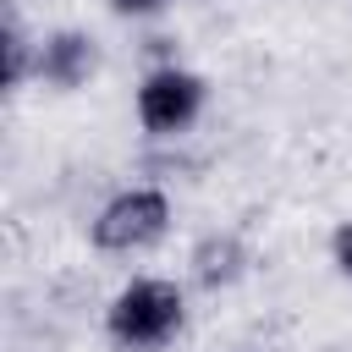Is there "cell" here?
Returning <instances> with one entry per match:
<instances>
[{"label":"cell","instance_id":"cell-8","mask_svg":"<svg viewBox=\"0 0 352 352\" xmlns=\"http://www.w3.org/2000/svg\"><path fill=\"white\" fill-rule=\"evenodd\" d=\"M336 264H341V275H352V220L336 231Z\"/></svg>","mask_w":352,"mask_h":352},{"label":"cell","instance_id":"cell-6","mask_svg":"<svg viewBox=\"0 0 352 352\" xmlns=\"http://www.w3.org/2000/svg\"><path fill=\"white\" fill-rule=\"evenodd\" d=\"M6 88H16L22 77H28V60H38V55H28V33H22V22H16V11L6 6Z\"/></svg>","mask_w":352,"mask_h":352},{"label":"cell","instance_id":"cell-3","mask_svg":"<svg viewBox=\"0 0 352 352\" xmlns=\"http://www.w3.org/2000/svg\"><path fill=\"white\" fill-rule=\"evenodd\" d=\"M198 110H204V77H192L182 66H160L138 88V121L160 138H176L182 126H192Z\"/></svg>","mask_w":352,"mask_h":352},{"label":"cell","instance_id":"cell-7","mask_svg":"<svg viewBox=\"0 0 352 352\" xmlns=\"http://www.w3.org/2000/svg\"><path fill=\"white\" fill-rule=\"evenodd\" d=\"M160 6H165V0H110L116 16H154Z\"/></svg>","mask_w":352,"mask_h":352},{"label":"cell","instance_id":"cell-1","mask_svg":"<svg viewBox=\"0 0 352 352\" xmlns=\"http://www.w3.org/2000/svg\"><path fill=\"white\" fill-rule=\"evenodd\" d=\"M182 319H187V297L176 280H160V275L121 286L116 302L104 308V330L116 352H160L165 341H176Z\"/></svg>","mask_w":352,"mask_h":352},{"label":"cell","instance_id":"cell-5","mask_svg":"<svg viewBox=\"0 0 352 352\" xmlns=\"http://www.w3.org/2000/svg\"><path fill=\"white\" fill-rule=\"evenodd\" d=\"M242 270H248V248H242V236H231V231H209V236L192 248V280H198L204 292H220V286L242 280Z\"/></svg>","mask_w":352,"mask_h":352},{"label":"cell","instance_id":"cell-4","mask_svg":"<svg viewBox=\"0 0 352 352\" xmlns=\"http://www.w3.org/2000/svg\"><path fill=\"white\" fill-rule=\"evenodd\" d=\"M33 55H38L33 72H38L50 88H82V82L94 77V66H99V44H94L88 33H77V28L50 33Z\"/></svg>","mask_w":352,"mask_h":352},{"label":"cell","instance_id":"cell-2","mask_svg":"<svg viewBox=\"0 0 352 352\" xmlns=\"http://www.w3.org/2000/svg\"><path fill=\"white\" fill-rule=\"evenodd\" d=\"M165 226H170L165 192H154V187H126V192H116V198L94 214V248H99V253H143V248H154V242L165 236Z\"/></svg>","mask_w":352,"mask_h":352}]
</instances>
